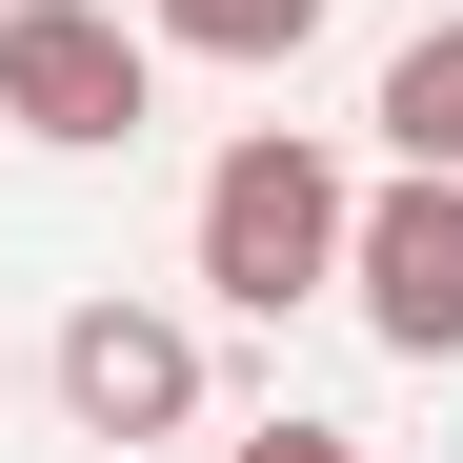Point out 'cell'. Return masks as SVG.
Segmentation results:
<instances>
[{"mask_svg":"<svg viewBox=\"0 0 463 463\" xmlns=\"http://www.w3.org/2000/svg\"><path fill=\"white\" fill-rule=\"evenodd\" d=\"M141 41H162V61H242V81H282V61L323 41V0H141Z\"/></svg>","mask_w":463,"mask_h":463,"instance_id":"obj_5","label":"cell"},{"mask_svg":"<svg viewBox=\"0 0 463 463\" xmlns=\"http://www.w3.org/2000/svg\"><path fill=\"white\" fill-rule=\"evenodd\" d=\"M343 302L383 363H463V162H383L343 202Z\"/></svg>","mask_w":463,"mask_h":463,"instance_id":"obj_3","label":"cell"},{"mask_svg":"<svg viewBox=\"0 0 463 463\" xmlns=\"http://www.w3.org/2000/svg\"><path fill=\"white\" fill-rule=\"evenodd\" d=\"M61 423H81L101 463L182 443L202 423V323L182 302H61Z\"/></svg>","mask_w":463,"mask_h":463,"instance_id":"obj_4","label":"cell"},{"mask_svg":"<svg viewBox=\"0 0 463 463\" xmlns=\"http://www.w3.org/2000/svg\"><path fill=\"white\" fill-rule=\"evenodd\" d=\"M0 121L61 141V162H101V141L162 121V41L121 0H0Z\"/></svg>","mask_w":463,"mask_h":463,"instance_id":"obj_2","label":"cell"},{"mask_svg":"<svg viewBox=\"0 0 463 463\" xmlns=\"http://www.w3.org/2000/svg\"><path fill=\"white\" fill-rule=\"evenodd\" d=\"M222 463H363V423H302V403H262V423L222 443Z\"/></svg>","mask_w":463,"mask_h":463,"instance_id":"obj_7","label":"cell"},{"mask_svg":"<svg viewBox=\"0 0 463 463\" xmlns=\"http://www.w3.org/2000/svg\"><path fill=\"white\" fill-rule=\"evenodd\" d=\"M383 162H463V0L383 61Z\"/></svg>","mask_w":463,"mask_h":463,"instance_id":"obj_6","label":"cell"},{"mask_svg":"<svg viewBox=\"0 0 463 463\" xmlns=\"http://www.w3.org/2000/svg\"><path fill=\"white\" fill-rule=\"evenodd\" d=\"M343 162L302 121H242L202 162V302H242V323H302V302H343Z\"/></svg>","mask_w":463,"mask_h":463,"instance_id":"obj_1","label":"cell"}]
</instances>
